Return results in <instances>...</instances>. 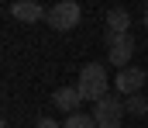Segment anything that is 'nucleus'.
Segmentation results:
<instances>
[{"instance_id": "nucleus-5", "label": "nucleus", "mask_w": 148, "mask_h": 128, "mask_svg": "<svg viewBox=\"0 0 148 128\" xmlns=\"http://www.w3.org/2000/svg\"><path fill=\"white\" fill-rule=\"evenodd\" d=\"M114 86H117L124 97H134V93L145 86V69H141V66H127V69H121L117 80H114Z\"/></svg>"}, {"instance_id": "nucleus-3", "label": "nucleus", "mask_w": 148, "mask_h": 128, "mask_svg": "<svg viewBox=\"0 0 148 128\" xmlns=\"http://www.w3.org/2000/svg\"><path fill=\"white\" fill-rule=\"evenodd\" d=\"M79 17H83V10H79V3L76 0H59L55 7H48V24L55 28V31H73L76 24H79Z\"/></svg>"}, {"instance_id": "nucleus-8", "label": "nucleus", "mask_w": 148, "mask_h": 128, "mask_svg": "<svg viewBox=\"0 0 148 128\" xmlns=\"http://www.w3.org/2000/svg\"><path fill=\"white\" fill-rule=\"evenodd\" d=\"M131 14L124 7H110L107 10V31H117V35H131Z\"/></svg>"}, {"instance_id": "nucleus-4", "label": "nucleus", "mask_w": 148, "mask_h": 128, "mask_svg": "<svg viewBox=\"0 0 148 128\" xmlns=\"http://www.w3.org/2000/svg\"><path fill=\"white\" fill-rule=\"evenodd\" d=\"M124 100L121 97H103L97 107H93V121H97V128H121V121H124Z\"/></svg>"}, {"instance_id": "nucleus-7", "label": "nucleus", "mask_w": 148, "mask_h": 128, "mask_svg": "<svg viewBox=\"0 0 148 128\" xmlns=\"http://www.w3.org/2000/svg\"><path fill=\"white\" fill-rule=\"evenodd\" d=\"M52 104H55L59 111H69V114H76V107L83 104V97H79V90H76V86H59V90L52 93Z\"/></svg>"}, {"instance_id": "nucleus-11", "label": "nucleus", "mask_w": 148, "mask_h": 128, "mask_svg": "<svg viewBox=\"0 0 148 128\" xmlns=\"http://www.w3.org/2000/svg\"><path fill=\"white\" fill-rule=\"evenodd\" d=\"M35 128H62V125H59V121H52V118H38Z\"/></svg>"}, {"instance_id": "nucleus-10", "label": "nucleus", "mask_w": 148, "mask_h": 128, "mask_svg": "<svg viewBox=\"0 0 148 128\" xmlns=\"http://www.w3.org/2000/svg\"><path fill=\"white\" fill-rule=\"evenodd\" d=\"M62 128H97V121H93V114L76 111V114H69V118H66V125H62Z\"/></svg>"}, {"instance_id": "nucleus-2", "label": "nucleus", "mask_w": 148, "mask_h": 128, "mask_svg": "<svg viewBox=\"0 0 148 128\" xmlns=\"http://www.w3.org/2000/svg\"><path fill=\"white\" fill-rule=\"evenodd\" d=\"M107 59H110L117 69H127L131 66V55H134V35H117V31H107Z\"/></svg>"}, {"instance_id": "nucleus-1", "label": "nucleus", "mask_w": 148, "mask_h": 128, "mask_svg": "<svg viewBox=\"0 0 148 128\" xmlns=\"http://www.w3.org/2000/svg\"><path fill=\"white\" fill-rule=\"evenodd\" d=\"M79 97L83 100H93V104H100L103 97H107V73H103V62H86L83 69H79Z\"/></svg>"}, {"instance_id": "nucleus-12", "label": "nucleus", "mask_w": 148, "mask_h": 128, "mask_svg": "<svg viewBox=\"0 0 148 128\" xmlns=\"http://www.w3.org/2000/svg\"><path fill=\"white\" fill-rule=\"evenodd\" d=\"M145 28H148V10H145Z\"/></svg>"}, {"instance_id": "nucleus-9", "label": "nucleus", "mask_w": 148, "mask_h": 128, "mask_svg": "<svg viewBox=\"0 0 148 128\" xmlns=\"http://www.w3.org/2000/svg\"><path fill=\"white\" fill-rule=\"evenodd\" d=\"M124 111H131L134 118H145V114H148V100L141 97V93H134V97L124 100Z\"/></svg>"}, {"instance_id": "nucleus-6", "label": "nucleus", "mask_w": 148, "mask_h": 128, "mask_svg": "<svg viewBox=\"0 0 148 128\" xmlns=\"http://www.w3.org/2000/svg\"><path fill=\"white\" fill-rule=\"evenodd\" d=\"M17 21H28V24H35V21H45L48 17V10L41 7V3H35V0H21V3H10L7 7Z\"/></svg>"}]
</instances>
